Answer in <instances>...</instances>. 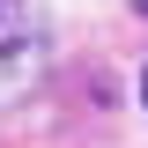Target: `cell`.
<instances>
[{
	"label": "cell",
	"mask_w": 148,
	"mask_h": 148,
	"mask_svg": "<svg viewBox=\"0 0 148 148\" xmlns=\"http://www.w3.org/2000/svg\"><path fill=\"white\" fill-rule=\"evenodd\" d=\"M141 96H148V82H141Z\"/></svg>",
	"instance_id": "277c9868"
},
{
	"label": "cell",
	"mask_w": 148,
	"mask_h": 148,
	"mask_svg": "<svg viewBox=\"0 0 148 148\" xmlns=\"http://www.w3.org/2000/svg\"><path fill=\"white\" fill-rule=\"evenodd\" d=\"M133 8H141V15H148V0H133Z\"/></svg>",
	"instance_id": "3957f363"
},
{
	"label": "cell",
	"mask_w": 148,
	"mask_h": 148,
	"mask_svg": "<svg viewBox=\"0 0 148 148\" xmlns=\"http://www.w3.org/2000/svg\"><path fill=\"white\" fill-rule=\"evenodd\" d=\"M30 74H37V30H30V15H22V0H15L0 15V96H15Z\"/></svg>",
	"instance_id": "6da1fadb"
},
{
	"label": "cell",
	"mask_w": 148,
	"mask_h": 148,
	"mask_svg": "<svg viewBox=\"0 0 148 148\" xmlns=\"http://www.w3.org/2000/svg\"><path fill=\"white\" fill-rule=\"evenodd\" d=\"M8 8H15V0H0V15H8Z\"/></svg>",
	"instance_id": "7a4b0ae2"
}]
</instances>
